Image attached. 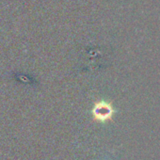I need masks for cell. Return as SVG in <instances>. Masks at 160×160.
I'll use <instances>...</instances> for the list:
<instances>
[{"instance_id": "obj_1", "label": "cell", "mask_w": 160, "mask_h": 160, "mask_svg": "<svg viewBox=\"0 0 160 160\" xmlns=\"http://www.w3.org/2000/svg\"><path fill=\"white\" fill-rule=\"evenodd\" d=\"M116 113V109L112 104L106 100H98L92 107V119L98 122H108L113 121V116Z\"/></svg>"}]
</instances>
